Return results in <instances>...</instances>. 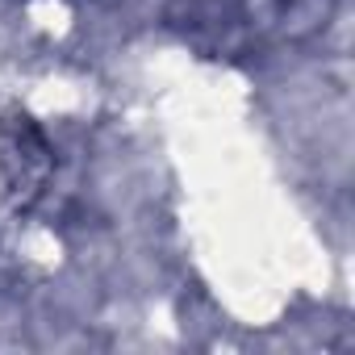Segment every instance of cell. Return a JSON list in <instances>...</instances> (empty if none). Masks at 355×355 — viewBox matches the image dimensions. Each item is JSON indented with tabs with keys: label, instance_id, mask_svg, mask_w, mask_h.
Masks as SVG:
<instances>
[]
</instances>
